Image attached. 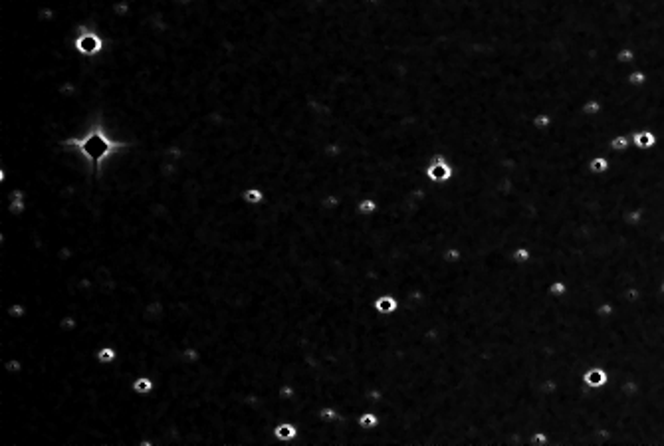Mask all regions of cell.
Segmentation results:
<instances>
[{
  "mask_svg": "<svg viewBox=\"0 0 664 446\" xmlns=\"http://www.w3.org/2000/svg\"><path fill=\"white\" fill-rule=\"evenodd\" d=\"M66 145H75L86 157L90 161H95L97 163V167H99V163L101 161L105 159V157H109L111 153H113V149H117V147H123L121 143H113V141H109L108 137L103 135V131L101 129H97V131H91L90 135L86 137V139H75V141H68Z\"/></svg>",
  "mask_w": 664,
  "mask_h": 446,
  "instance_id": "cell-1",
  "label": "cell"
},
{
  "mask_svg": "<svg viewBox=\"0 0 664 446\" xmlns=\"http://www.w3.org/2000/svg\"><path fill=\"white\" fill-rule=\"evenodd\" d=\"M583 381H585V385H587L589 389L599 391V389H603V387L609 385V371H607L605 367H601V365H593V367H589V369L585 371Z\"/></svg>",
  "mask_w": 664,
  "mask_h": 446,
  "instance_id": "cell-2",
  "label": "cell"
},
{
  "mask_svg": "<svg viewBox=\"0 0 664 446\" xmlns=\"http://www.w3.org/2000/svg\"><path fill=\"white\" fill-rule=\"evenodd\" d=\"M399 307H401V300L391 292L379 294L377 298L373 300V309L377 311L379 316H393V313L399 311Z\"/></svg>",
  "mask_w": 664,
  "mask_h": 446,
  "instance_id": "cell-3",
  "label": "cell"
},
{
  "mask_svg": "<svg viewBox=\"0 0 664 446\" xmlns=\"http://www.w3.org/2000/svg\"><path fill=\"white\" fill-rule=\"evenodd\" d=\"M424 173L432 182H446L452 178V167L442 157H434V161L427 167Z\"/></svg>",
  "mask_w": 664,
  "mask_h": 446,
  "instance_id": "cell-4",
  "label": "cell"
},
{
  "mask_svg": "<svg viewBox=\"0 0 664 446\" xmlns=\"http://www.w3.org/2000/svg\"><path fill=\"white\" fill-rule=\"evenodd\" d=\"M272 434H274V440H280V442H296L298 436H300V428L294 421H284L280 425L272 428Z\"/></svg>",
  "mask_w": 664,
  "mask_h": 446,
  "instance_id": "cell-5",
  "label": "cell"
},
{
  "mask_svg": "<svg viewBox=\"0 0 664 446\" xmlns=\"http://www.w3.org/2000/svg\"><path fill=\"white\" fill-rule=\"evenodd\" d=\"M75 48L82 54H86V56H93V54H97L103 48V42L97 34L86 32V34H82L75 40Z\"/></svg>",
  "mask_w": 664,
  "mask_h": 446,
  "instance_id": "cell-6",
  "label": "cell"
},
{
  "mask_svg": "<svg viewBox=\"0 0 664 446\" xmlns=\"http://www.w3.org/2000/svg\"><path fill=\"white\" fill-rule=\"evenodd\" d=\"M157 387V383L151 379V377H135L131 381V391L135 392L137 397H147V395H153Z\"/></svg>",
  "mask_w": 664,
  "mask_h": 446,
  "instance_id": "cell-7",
  "label": "cell"
},
{
  "mask_svg": "<svg viewBox=\"0 0 664 446\" xmlns=\"http://www.w3.org/2000/svg\"><path fill=\"white\" fill-rule=\"evenodd\" d=\"M117 359H119L117 349H113V347H109V345L99 347V349L95 351V361H97L99 365H111V363H115Z\"/></svg>",
  "mask_w": 664,
  "mask_h": 446,
  "instance_id": "cell-8",
  "label": "cell"
},
{
  "mask_svg": "<svg viewBox=\"0 0 664 446\" xmlns=\"http://www.w3.org/2000/svg\"><path fill=\"white\" fill-rule=\"evenodd\" d=\"M547 292L555 298V300H563L567 294H569V285H567V282L565 280H561V278H555V280H551L549 282V285H547Z\"/></svg>",
  "mask_w": 664,
  "mask_h": 446,
  "instance_id": "cell-9",
  "label": "cell"
},
{
  "mask_svg": "<svg viewBox=\"0 0 664 446\" xmlns=\"http://www.w3.org/2000/svg\"><path fill=\"white\" fill-rule=\"evenodd\" d=\"M512 262L516 264V266H525V264H529L532 262V250L527 248V246H516V248L512 250Z\"/></svg>",
  "mask_w": 664,
  "mask_h": 446,
  "instance_id": "cell-10",
  "label": "cell"
},
{
  "mask_svg": "<svg viewBox=\"0 0 664 446\" xmlns=\"http://www.w3.org/2000/svg\"><path fill=\"white\" fill-rule=\"evenodd\" d=\"M442 260H444L446 266H456V264L462 260V250L458 248V246H448V248H444V252H442Z\"/></svg>",
  "mask_w": 664,
  "mask_h": 446,
  "instance_id": "cell-11",
  "label": "cell"
},
{
  "mask_svg": "<svg viewBox=\"0 0 664 446\" xmlns=\"http://www.w3.org/2000/svg\"><path fill=\"white\" fill-rule=\"evenodd\" d=\"M379 211V204L373 200V198H363L357 206V213L359 214H375Z\"/></svg>",
  "mask_w": 664,
  "mask_h": 446,
  "instance_id": "cell-12",
  "label": "cell"
},
{
  "mask_svg": "<svg viewBox=\"0 0 664 446\" xmlns=\"http://www.w3.org/2000/svg\"><path fill=\"white\" fill-rule=\"evenodd\" d=\"M634 143H636L639 147L646 149V147H652V145L656 143V139H654V135H652V133H648V131H643V133H639V135L634 137Z\"/></svg>",
  "mask_w": 664,
  "mask_h": 446,
  "instance_id": "cell-13",
  "label": "cell"
},
{
  "mask_svg": "<svg viewBox=\"0 0 664 446\" xmlns=\"http://www.w3.org/2000/svg\"><path fill=\"white\" fill-rule=\"evenodd\" d=\"M589 169H591V173H595V175H601V173H605L607 169H609V161L607 159H593L591 161V165H589Z\"/></svg>",
  "mask_w": 664,
  "mask_h": 446,
  "instance_id": "cell-14",
  "label": "cell"
},
{
  "mask_svg": "<svg viewBox=\"0 0 664 446\" xmlns=\"http://www.w3.org/2000/svg\"><path fill=\"white\" fill-rule=\"evenodd\" d=\"M262 198H264V195H262L258 189H248V191L244 193V200H246V202H252V204L262 202Z\"/></svg>",
  "mask_w": 664,
  "mask_h": 446,
  "instance_id": "cell-15",
  "label": "cell"
},
{
  "mask_svg": "<svg viewBox=\"0 0 664 446\" xmlns=\"http://www.w3.org/2000/svg\"><path fill=\"white\" fill-rule=\"evenodd\" d=\"M627 147H628L627 137H617V139L613 141V149H619V151H621V149H627Z\"/></svg>",
  "mask_w": 664,
  "mask_h": 446,
  "instance_id": "cell-16",
  "label": "cell"
},
{
  "mask_svg": "<svg viewBox=\"0 0 664 446\" xmlns=\"http://www.w3.org/2000/svg\"><path fill=\"white\" fill-rule=\"evenodd\" d=\"M583 111H585V113H597V111H601V103H597V101L587 103V106L583 107Z\"/></svg>",
  "mask_w": 664,
  "mask_h": 446,
  "instance_id": "cell-17",
  "label": "cell"
},
{
  "mask_svg": "<svg viewBox=\"0 0 664 446\" xmlns=\"http://www.w3.org/2000/svg\"><path fill=\"white\" fill-rule=\"evenodd\" d=\"M630 84H645V73H630Z\"/></svg>",
  "mask_w": 664,
  "mask_h": 446,
  "instance_id": "cell-18",
  "label": "cell"
},
{
  "mask_svg": "<svg viewBox=\"0 0 664 446\" xmlns=\"http://www.w3.org/2000/svg\"><path fill=\"white\" fill-rule=\"evenodd\" d=\"M660 290H662V294H664V280H662V285H660Z\"/></svg>",
  "mask_w": 664,
  "mask_h": 446,
  "instance_id": "cell-19",
  "label": "cell"
}]
</instances>
